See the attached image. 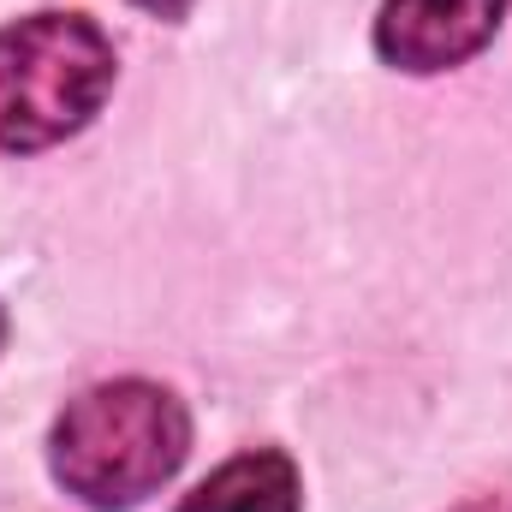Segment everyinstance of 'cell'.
I'll return each mask as SVG.
<instances>
[{"label": "cell", "mask_w": 512, "mask_h": 512, "mask_svg": "<svg viewBox=\"0 0 512 512\" xmlns=\"http://www.w3.org/2000/svg\"><path fill=\"white\" fill-rule=\"evenodd\" d=\"M191 453V411L173 387L120 376L96 382L48 429V471L66 495L96 512H126L149 501Z\"/></svg>", "instance_id": "1"}, {"label": "cell", "mask_w": 512, "mask_h": 512, "mask_svg": "<svg viewBox=\"0 0 512 512\" xmlns=\"http://www.w3.org/2000/svg\"><path fill=\"white\" fill-rule=\"evenodd\" d=\"M114 42L84 12H30L0 30V149L36 155L90 126L114 96Z\"/></svg>", "instance_id": "2"}, {"label": "cell", "mask_w": 512, "mask_h": 512, "mask_svg": "<svg viewBox=\"0 0 512 512\" xmlns=\"http://www.w3.org/2000/svg\"><path fill=\"white\" fill-rule=\"evenodd\" d=\"M501 18H507V0H382L376 54L411 78L453 72L495 42Z\"/></svg>", "instance_id": "3"}, {"label": "cell", "mask_w": 512, "mask_h": 512, "mask_svg": "<svg viewBox=\"0 0 512 512\" xmlns=\"http://www.w3.org/2000/svg\"><path fill=\"white\" fill-rule=\"evenodd\" d=\"M304 507V483L298 465L280 447H251L239 459H227L215 477H203L179 512H298Z\"/></svg>", "instance_id": "4"}, {"label": "cell", "mask_w": 512, "mask_h": 512, "mask_svg": "<svg viewBox=\"0 0 512 512\" xmlns=\"http://www.w3.org/2000/svg\"><path fill=\"white\" fill-rule=\"evenodd\" d=\"M131 6H137V12H149V18H161V24H179L197 0H131Z\"/></svg>", "instance_id": "5"}, {"label": "cell", "mask_w": 512, "mask_h": 512, "mask_svg": "<svg viewBox=\"0 0 512 512\" xmlns=\"http://www.w3.org/2000/svg\"><path fill=\"white\" fill-rule=\"evenodd\" d=\"M453 512H512V495L501 489V495H477V501H465V507H453Z\"/></svg>", "instance_id": "6"}, {"label": "cell", "mask_w": 512, "mask_h": 512, "mask_svg": "<svg viewBox=\"0 0 512 512\" xmlns=\"http://www.w3.org/2000/svg\"><path fill=\"white\" fill-rule=\"evenodd\" d=\"M0 352H6V310H0Z\"/></svg>", "instance_id": "7"}]
</instances>
